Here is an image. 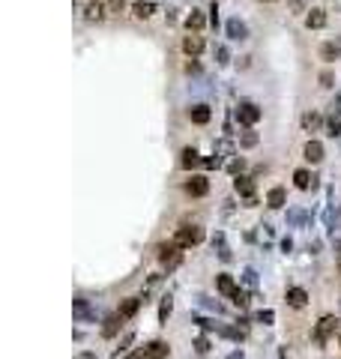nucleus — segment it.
I'll list each match as a JSON object with an SVG mask.
<instances>
[{"mask_svg": "<svg viewBox=\"0 0 341 359\" xmlns=\"http://www.w3.org/2000/svg\"><path fill=\"white\" fill-rule=\"evenodd\" d=\"M159 264H162L165 270H177V267L183 264V246H180L177 240L162 243V246H159Z\"/></svg>", "mask_w": 341, "mask_h": 359, "instance_id": "obj_1", "label": "nucleus"}, {"mask_svg": "<svg viewBox=\"0 0 341 359\" xmlns=\"http://www.w3.org/2000/svg\"><path fill=\"white\" fill-rule=\"evenodd\" d=\"M174 240H177L183 249H192V246H198V243L204 240V231H201L198 225H192V228H180V231L174 234Z\"/></svg>", "mask_w": 341, "mask_h": 359, "instance_id": "obj_2", "label": "nucleus"}, {"mask_svg": "<svg viewBox=\"0 0 341 359\" xmlns=\"http://www.w3.org/2000/svg\"><path fill=\"white\" fill-rule=\"evenodd\" d=\"M336 327H339V318L336 315H327V318H321V324H318V330H315V339H318V345H324L333 333H336Z\"/></svg>", "mask_w": 341, "mask_h": 359, "instance_id": "obj_3", "label": "nucleus"}, {"mask_svg": "<svg viewBox=\"0 0 341 359\" xmlns=\"http://www.w3.org/2000/svg\"><path fill=\"white\" fill-rule=\"evenodd\" d=\"M237 117H240V123H243V126H255V123L261 120V108H258V105H252V102H243V105H240V111H237Z\"/></svg>", "mask_w": 341, "mask_h": 359, "instance_id": "obj_4", "label": "nucleus"}, {"mask_svg": "<svg viewBox=\"0 0 341 359\" xmlns=\"http://www.w3.org/2000/svg\"><path fill=\"white\" fill-rule=\"evenodd\" d=\"M183 51H186L189 57H198V54L204 51V36H198V33L183 36Z\"/></svg>", "mask_w": 341, "mask_h": 359, "instance_id": "obj_5", "label": "nucleus"}, {"mask_svg": "<svg viewBox=\"0 0 341 359\" xmlns=\"http://www.w3.org/2000/svg\"><path fill=\"white\" fill-rule=\"evenodd\" d=\"M186 192L195 195V198H204V195L210 192V180H207V177H192V180L186 183Z\"/></svg>", "mask_w": 341, "mask_h": 359, "instance_id": "obj_6", "label": "nucleus"}, {"mask_svg": "<svg viewBox=\"0 0 341 359\" xmlns=\"http://www.w3.org/2000/svg\"><path fill=\"white\" fill-rule=\"evenodd\" d=\"M108 6H105V0H93V3H87V12H84V18L87 21H102L108 12H105Z\"/></svg>", "mask_w": 341, "mask_h": 359, "instance_id": "obj_7", "label": "nucleus"}, {"mask_svg": "<svg viewBox=\"0 0 341 359\" xmlns=\"http://www.w3.org/2000/svg\"><path fill=\"white\" fill-rule=\"evenodd\" d=\"M288 306H291V309H306V306H309V294H306L303 288H291V291H288Z\"/></svg>", "mask_w": 341, "mask_h": 359, "instance_id": "obj_8", "label": "nucleus"}, {"mask_svg": "<svg viewBox=\"0 0 341 359\" xmlns=\"http://www.w3.org/2000/svg\"><path fill=\"white\" fill-rule=\"evenodd\" d=\"M72 315H75L78 321H93V318H96V315H93V309L87 306V300H81V297H78V300H72Z\"/></svg>", "mask_w": 341, "mask_h": 359, "instance_id": "obj_9", "label": "nucleus"}, {"mask_svg": "<svg viewBox=\"0 0 341 359\" xmlns=\"http://www.w3.org/2000/svg\"><path fill=\"white\" fill-rule=\"evenodd\" d=\"M168 354H171V348H168L165 342H150V345L144 348V357L147 359H165Z\"/></svg>", "mask_w": 341, "mask_h": 359, "instance_id": "obj_10", "label": "nucleus"}, {"mask_svg": "<svg viewBox=\"0 0 341 359\" xmlns=\"http://www.w3.org/2000/svg\"><path fill=\"white\" fill-rule=\"evenodd\" d=\"M327 129H330L333 138L341 135V96H339V102L333 105V114H330V120H327Z\"/></svg>", "mask_w": 341, "mask_h": 359, "instance_id": "obj_11", "label": "nucleus"}, {"mask_svg": "<svg viewBox=\"0 0 341 359\" xmlns=\"http://www.w3.org/2000/svg\"><path fill=\"white\" fill-rule=\"evenodd\" d=\"M306 27H309V30H321V27H327V12H324V9H312V12L306 15Z\"/></svg>", "mask_w": 341, "mask_h": 359, "instance_id": "obj_12", "label": "nucleus"}, {"mask_svg": "<svg viewBox=\"0 0 341 359\" xmlns=\"http://www.w3.org/2000/svg\"><path fill=\"white\" fill-rule=\"evenodd\" d=\"M138 309H141V297H129V300H123V306H120V318L126 321V318H135L138 315Z\"/></svg>", "mask_w": 341, "mask_h": 359, "instance_id": "obj_13", "label": "nucleus"}, {"mask_svg": "<svg viewBox=\"0 0 341 359\" xmlns=\"http://www.w3.org/2000/svg\"><path fill=\"white\" fill-rule=\"evenodd\" d=\"M132 12H135V18H141V21H147L153 12H156V3L153 0H138L135 6H132Z\"/></svg>", "mask_w": 341, "mask_h": 359, "instance_id": "obj_14", "label": "nucleus"}, {"mask_svg": "<svg viewBox=\"0 0 341 359\" xmlns=\"http://www.w3.org/2000/svg\"><path fill=\"white\" fill-rule=\"evenodd\" d=\"M303 153H306V159H309L312 165H318V162L324 159V144H321V141H309Z\"/></svg>", "mask_w": 341, "mask_h": 359, "instance_id": "obj_15", "label": "nucleus"}, {"mask_svg": "<svg viewBox=\"0 0 341 359\" xmlns=\"http://www.w3.org/2000/svg\"><path fill=\"white\" fill-rule=\"evenodd\" d=\"M189 117H192V123H198V126H204V123H210V108L207 105H195V108H189Z\"/></svg>", "mask_w": 341, "mask_h": 359, "instance_id": "obj_16", "label": "nucleus"}, {"mask_svg": "<svg viewBox=\"0 0 341 359\" xmlns=\"http://www.w3.org/2000/svg\"><path fill=\"white\" fill-rule=\"evenodd\" d=\"M234 189H237V195H243V198H255V183H252L249 177H237V180H234Z\"/></svg>", "mask_w": 341, "mask_h": 359, "instance_id": "obj_17", "label": "nucleus"}, {"mask_svg": "<svg viewBox=\"0 0 341 359\" xmlns=\"http://www.w3.org/2000/svg\"><path fill=\"white\" fill-rule=\"evenodd\" d=\"M201 162H204V159L198 156V150H192V147H186V150H183V159H180V165H183L186 171H192V168H195V165H201Z\"/></svg>", "mask_w": 341, "mask_h": 359, "instance_id": "obj_18", "label": "nucleus"}, {"mask_svg": "<svg viewBox=\"0 0 341 359\" xmlns=\"http://www.w3.org/2000/svg\"><path fill=\"white\" fill-rule=\"evenodd\" d=\"M285 201H288V195H285V189H282V186H276V189H270V195H267V204H270L273 210H279V207H285Z\"/></svg>", "mask_w": 341, "mask_h": 359, "instance_id": "obj_19", "label": "nucleus"}, {"mask_svg": "<svg viewBox=\"0 0 341 359\" xmlns=\"http://www.w3.org/2000/svg\"><path fill=\"white\" fill-rule=\"evenodd\" d=\"M294 183H297V189H312V186H315V177H312L306 168H300V171L294 174Z\"/></svg>", "mask_w": 341, "mask_h": 359, "instance_id": "obj_20", "label": "nucleus"}, {"mask_svg": "<svg viewBox=\"0 0 341 359\" xmlns=\"http://www.w3.org/2000/svg\"><path fill=\"white\" fill-rule=\"evenodd\" d=\"M213 249L219 252L222 261H231V249H228V243H225V234H216V237H213Z\"/></svg>", "mask_w": 341, "mask_h": 359, "instance_id": "obj_21", "label": "nucleus"}, {"mask_svg": "<svg viewBox=\"0 0 341 359\" xmlns=\"http://www.w3.org/2000/svg\"><path fill=\"white\" fill-rule=\"evenodd\" d=\"M204 24H207V21H204V15H201L198 9H192V12H189V18H186V27L198 33V30H204Z\"/></svg>", "mask_w": 341, "mask_h": 359, "instance_id": "obj_22", "label": "nucleus"}, {"mask_svg": "<svg viewBox=\"0 0 341 359\" xmlns=\"http://www.w3.org/2000/svg\"><path fill=\"white\" fill-rule=\"evenodd\" d=\"M120 321H123L120 315L108 318V321H105V327H102V336H105V339H114V336H117V330H120Z\"/></svg>", "mask_w": 341, "mask_h": 359, "instance_id": "obj_23", "label": "nucleus"}, {"mask_svg": "<svg viewBox=\"0 0 341 359\" xmlns=\"http://www.w3.org/2000/svg\"><path fill=\"white\" fill-rule=\"evenodd\" d=\"M216 288H219L225 297H231V294L237 291V285H234V279H231V276H219V279H216Z\"/></svg>", "mask_w": 341, "mask_h": 359, "instance_id": "obj_24", "label": "nucleus"}, {"mask_svg": "<svg viewBox=\"0 0 341 359\" xmlns=\"http://www.w3.org/2000/svg\"><path fill=\"white\" fill-rule=\"evenodd\" d=\"M228 33H231V39H246V24L243 21H228Z\"/></svg>", "mask_w": 341, "mask_h": 359, "instance_id": "obj_25", "label": "nucleus"}, {"mask_svg": "<svg viewBox=\"0 0 341 359\" xmlns=\"http://www.w3.org/2000/svg\"><path fill=\"white\" fill-rule=\"evenodd\" d=\"M321 123H324V117H321V114H315V111L303 117V126H306L309 132H315V129H321Z\"/></svg>", "mask_w": 341, "mask_h": 359, "instance_id": "obj_26", "label": "nucleus"}, {"mask_svg": "<svg viewBox=\"0 0 341 359\" xmlns=\"http://www.w3.org/2000/svg\"><path fill=\"white\" fill-rule=\"evenodd\" d=\"M255 144H258V135H255L252 129H246V132L240 135V147H246V150H249V147H255Z\"/></svg>", "mask_w": 341, "mask_h": 359, "instance_id": "obj_27", "label": "nucleus"}, {"mask_svg": "<svg viewBox=\"0 0 341 359\" xmlns=\"http://www.w3.org/2000/svg\"><path fill=\"white\" fill-rule=\"evenodd\" d=\"M171 312H174V303H171V297H165V300H162V309H159V321L165 324V321L171 318Z\"/></svg>", "mask_w": 341, "mask_h": 359, "instance_id": "obj_28", "label": "nucleus"}, {"mask_svg": "<svg viewBox=\"0 0 341 359\" xmlns=\"http://www.w3.org/2000/svg\"><path fill=\"white\" fill-rule=\"evenodd\" d=\"M105 6H108V15H123L126 0H105Z\"/></svg>", "mask_w": 341, "mask_h": 359, "instance_id": "obj_29", "label": "nucleus"}, {"mask_svg": "<svg viewBox=\"0 0 341 359\" xmlns=\"http://www.w3.org/2000/svg\"><path fill=\"white\" fill-rule=\"evenodd\" d=\"M339 54H341V51L333 45V42H327V45L321 48V57H324V60H339Z\"/></svg>", "mask_w": 341, "mask_h": 359, "instance_id": "obj_30", "label": "nucleus"}, {"mask_svg": "<svg viewBox=\"0 0 341 359\" xmlns=\"http://www.w3.org/2000/svg\"><path fill=\"white\" fill-rule=\"evenodd\" d=\"M231 300H234V306H237V309H246V306H249V297H246V291H240V288L231 294Z\"/></svg>", "mask_w": 341, "mask_h": 359, "instance_id": "obj_31", "label": "nucleus"}, {"mask_svg": "<svg viewBox=\"0 0 341 359\" xmlns=\"http://www.w3.org/2000/svg\"><path fill=\"white\" fill-rule=\"evenodd\" d=\"M201 306L204 309H210V312H216V315H222L225 309H222V303H213V300H207V297H201Z\"/></svg>", "mask_w": 341, "mask_h": 359, "instance_id": "obj_32", "label": "nucleus"}, {"mask_svg": "<svg viewBox=\"0 0 341 359\" xmlns=\"http://www.w3.org/2000/svg\"><path fill=\"white\" fill-rule=\"evenodd\" d=\"M243 279H246V285H249V288H258V276H255V270H246V273H243Z\"/></svg>", "mask_w": 341, "mask_h": 359, "instance_id": "obj_33", "label": "nucleus"}, {"mask_svg": "<svg viewBox=\"0 0 341 359\" xmlns=\"http://www.w3.org/2000/svg\"><path fill=\"white\" fill-rule=\"evenodd\" d=\"M258 321H261V324H273V321H276V315L267 309V312H258Z\"/></svg>", "mask_w": 341, "mask_h": 359, "instance_id": "obj_34", "label": "nucleus"}, {"mask_svg": "<svg viewBox=\"0 0 341 359\" xmlns=\"http://www.w3.org/2000/svg\"><path fill=\"white\" fill-rule=\"evenodd\" d=\"M243 168H246V162H243V159L231 162V174H237V177H240V171H243Z\"/></svg>", "mask_w": 341, "mask_h": 359, "instance_id": "obj_35", "label": "nucleus"}, {"mask_svg": "<svg viewBox=\"0 0 341 359\" xmlns=\"http://www.w3.org/2000/svg\"><path fill=\"white\" fill-rule=\"evenodd\" d=\"M195 348H198V354H207V351H210V342H207V339H198Z\"/></svg>", "mask_w": 341, "mask_h": 359, "instance_id": "obj_36", "label": "nucleus"}, {"mask_svg": "<svg viewBox=\"0 0 341 359\" xmlns=\"http://www.w3.org/2000/svg\"><path fill=\"white\" fill-rule=\"evenodd\" d=\"M321 84H324V87H333V72H324V75H321Z\"/></svg>", "mask_w": 341, "mask_h": 359, "instance_id": "obj_37", "label": "nucleus"}, {"mask_svg": "<svg viewBox=\"0 0 341 359\" xmlns=\"http://www.w3.org/2000/svg\"><path fill=\"white\" fill-rule=\"evenodd\" d=\"M288 219H291V222H294V225H300V222H303V213H300V210H294V213H291V216H288Z\"/></svg>", "mask_w": 341, "mask_h": 359, "instance_id": "obj_38", "label": "nucleus"}, {"mask_svg": "<svg viewBox=\"0 0 341 359\" xmlns=\"http://www.w3.org/2000/svg\"><path fill=\"white\" fill-rule=\"evenodd\" d=\"M132 342H135V336H126V339H123V345H120V354H123V351H129V345H132Z\"/></svg>", "mask_w": 341, "mask_h": 359, "instance_id": "obj_39", "label": "nucleus"}, {"mask_svg": "<svg viewBox=\"0 0 341 359\" xmlns=\"http://www.w3.org/2000/svg\"><path fill=\"white\" fill-rule=\"evenodd\" d=\"M216 57H219V63H228V51H225V48H219Z\"/></svg>", "mask_w": 341, "mask_h": 359, "instance_id": "obj_40", "label": "nucleus"}, {"mask_svg": "<svg viewBox=\"0 0 341 359\" xmlns=\"http://www.w3.org/2000/svg\"><path fill=\"white\" fill-rule=\"evenodd\" d=\"M75 359H96V354H90V351H81Z\"/></svg>", "mask_w": 341, "mask_h": 359, "instance_id": "obj_41", "label": "nucleus"}, {"mask_svg": "<svg viewBox=\"0 0 341 359\" xmlns=\"http://www.w3.org/2000/svg\"><path fill=\"white\" fill-rule=\"evenodd\" d=\"M126 359H147V357H144V351H138V354H132V357H126Z\"/></svg>", "mask_w": 341, "mask_h": 359, "instance_id": "obj_42", "label": "nucleus"}, {"mask_svg": "<svg viewBox=\"0 0 341 359\" xmlns=\"http://www.w3.org/2000/svg\"><path fill=\"white\" fill-rule=\"evenodd\" d=\"M228 359H246V357H243V354H231Z\"/></svg>", "mask_w": 341, "mask_h": 359, "instance_id": "obj_43", "label": "nucleus"}, {"mask_svg": "<svg viewBox=\"0 0 341 359\" xmlns=\"http://www.w3.org/2000/svg\"><path fill=\"white\" fill-rule=\"evenodd\" d=\"M339 273H341V255H339Z\"/></svg>", "mask_w": 341, "mask_h": 359, "instance_id": "obj_44", "label": "nucleus"}, {"mask_svg": "<svg viewBox=\"0 0 341 359\" xmlns=\"http://www.w3.org/2000/svg\"><path fill=\"white\" fill-rule=\"evenodd\" d=\"M339 345H341V336H339Z\"/></svg>", "mask_w": 341, "mask_h": 359, "instance_id": "obj_45", "label": "nucleus"}, {"mask_svg": "<svg viewBox=\"0 0 341 359\" xmlns=\"http://www.w3.org/2000/svg\"><path fill=\"white\" fill-rule=\"evenodd\" d=\"M267 3H270V0H267Z\"/></svg>", "mask_w": 341, "mask_h": 359, "instance_id": "obj_46", "label": "nucleus"}]
</instances>
